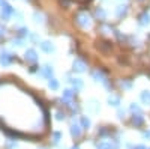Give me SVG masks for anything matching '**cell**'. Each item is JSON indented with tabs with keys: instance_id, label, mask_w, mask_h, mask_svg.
Segmentation results:
<instances>
[{
	"instance_id": "6da1fadb",
	"label": "cell",
	"mask_w": 150,
	"mask_h": 149,
	"mask_svg": "<svg viewBox=\"0 0 150 149\" xmlns=\"http://www.w3.org/2000/svg\"><path fill=\"white\" fill-rule=\"evenodd\" d=\"M75 21L81 29H89L92 26V18L87 12H78L77 17H75Z\"/></svg>"
},
{
	"instance_id": "7a4b0ae2",
	"label": "cell",
	"mask_w": 150,
	"mask_h": 149,
	"mask_svg": "<svg viewBox=\"0 0 150 149\" xmlns=\"http://www.w3.org/2000/svg\"><path fill=\"white\" fill-rule=\"evenodd\" d=\"M15 9L12 8L8 2H3L2 5H0V18H2L3 21H8L12 15H14Z\"/></svg>"
},
{
	"instance_id": "3957f363",
	"label": "cell",
	"mask_w": 150,
	"mask_h": 149,
	"mask_svg": "<svg viewBox=\"0 0 150 149\" xmlns=\"http://www.w3.org/2000/svg\"><path fill=\"white\" fill-rule=\"evenodd\" d=\"M92 78L96 81V83H102L105 88L110 91L111 89V84H110V81H108V78H107V76L104 74V71H101V69H96V71H93L92 72Z\"/></svg>"
},
{
	"instance_id": "277c9868",
	"label": "cell",
	"mask_w": 150,
	"mask_h": 149,
	"mask_svg": "<svg viewBox=\"0 0 150 149\" xmlns=\"http://www.w3.org/2000/svg\"><path fill=\"white\" fill-rule=\"evenodd\" d=\"M12 62H14V54L3 50L2 53H0V65L2 66H9Z\"/></svg>"
},
{
	"instance_id": "5b68a950",
	"label": "cell",
	"mask_w": 150,
	"mask_h": 149,
	"mask_svg": "<svg viewBox=\"0 0 150 149\" xmlns=\"http://www.w3.org/2000/svg\"><path fill=\"white\" fill-rule=\"evenodd\" d=\"M69 133H71V135H72L74 139H78L80 135H81L83 128H81V125H80L77 120H72V122H71V125H69Z\"/></svg>"
},
{
	"instance_id": "8992f818",
	"label": "cell",
	"mask_w": 150,
	"mask_h": 149,
	"mask_svg": "<svg viewBox=\"0 0 150 149\" xmlns=\"http://www.w3.org/2000/svg\"><path fill=\"white\" fill-rule=\"evenodd\" d=\"M72 69L75 71V72H84L86 69H87V65H86V62L83 60V59H74V62H72Z\"/></svg>"
},
{
	"instance_id": "52a82bcc",
	"label": "cell",
	"mask_w": 150,
	"mask_h": 149,
	"mask_svg": "<svg viewBox=\"0 0 150 149\" xmlns=\"http://www.w3.org/2000/svg\"><path fill=\"white\" fill-rule=\"evenodd\" d=\"M39 47H41L42 51L47 53V54H51V53L56 51L54 44H53V42H50V41H42V42H39Z\"/></svg>"
},
{
	"instance_id": "ba28073f",
	"label": "cell",
	"mask_w": 150,
	"mask_h": 149,
	"mask_svg": "<svg viewBox=\"0 0 150 149\" xmlns=\"http://www.w3.org/2000/svg\"><path fill=\"white\" fill-rule=\"evenodd\" d=\"M39 74H41L44 78H51V77H54V69H53L51 65H44V66L41 68Z\"/></svg>"
},
{
	"instance_id": "9c48e42d",
	"label": "cell",
	"mask_w": 150,
	"mask_h": 149,
	"mask_svg": "<svg viewBox=\"0 0 150 149\" xmlns=\"http://www.w3.org/2000/svg\"><path fill=\"white\" fill-rule=\"evenodd\" d=\"M75 93H77V91L75 89H65L63 91V93H62V99H63L65 103H72V99H74V96H75ZM66 104V106H68Z\"/></svg>"
},
{
	"instance_id": "30bf717a",
	"label": "cell",
	"mask_w": 150,
	"mask_h": 149,
	"mask_svg": "<svg viewBox=\"0 0 150 149\" xmlns=\"http://www.w3.org/2000/svg\"><path fill=\"white\" fill-rule=\"evenodd\" d=\"M24 59H26L27 62H30V63H35V62L38 60V53L33 48H27L26 53H24Z\"/></svg>"
},
{
	"instance_id": "8fae6325",
	"label": "cell",
	"mask_w": 150,
	"mask_h": 149,
	"mask_svg": "<svg viewBox=\"0 0 150 149\" xmlns=\"http://www.w3.org/2000/svg\"><path fill=\"white\" fill-rule=\"evenodd\" d=\"M143 123H144V118H143V113H135V115H132V125H134L135 128L141 127Z\"/></svg>"
},
{
	"instance_id": "7c38bea8",
	"label": "cell",
	"mask_w": 150,
	"mask_h": 149,
	"mask_svg": "<svg viewBox=\"0 0 150 149\" xmlns=\"http://www.w3.org/2000/svg\"><path fill=\"white\" fill-rule=\"evenodd\" d=\"M138 24H140L141 27L149 26V24H150V14H149V12H143V14L140 15V18H138Z\"/></svg>"
},
{
	"instance_id": "4fadbf2b",
	"label": "cell",
	"mask_w": 150,
	"mask_h": 149,
	"mask_svg": "<svg viewBox=\"0 0 150 149\" xmlns=\"http://www.w3.org/2000/svg\"><path fill=\"white\" fill-rule=\"evenodd\" d=\"M68 81L71 83L72 89H75V91H81V89H83V86H84V83H83L81 78H69Z\"/></svg>"
},
{
	"instance_id": "5bb4252c",
	"label": "cell",
	"mask_w": 150,
	"mask_h": 149,
	"mask_svg": "<svg viewBox=\"0 0 150 149\" xmlns=\"http://www.w3.org/2000/svg\"><path fill=\"white\" fill-rule=\"evenodd\" d=\"M126 14H128V5H119V6L116 8V15H117V18H123Z\"/></svg>"
},
{
	"instance_id": "9a60e30c",
	"label": "cell",
	"mask_w": 150,
	"mask_h": 149,
	"mask_svg": "<svg viewBox=\"0 0 150 149\" xmlns=\"http://www.w3.org/2000/svg\"><path fill=\"white\" fill-rule=\"evenodd\" d=\"M87 110H89L90 113H98L99 111V103L96 99H90L89 104H87Z\"/></svg>"
},
{
	"instance_id": "2e32d148",
	"label": "cell",
	"mask_w": 150,
	"mask_h": 149,
	"mask_svg": "<svg viewBox=\"0 0 150 149\" xmlns=\"http://www.w3.org/2000/svg\"><path fill=\"white\" fill-rule=\"evenodd\" d=\"M107 103H108V106H112V107H119L120 106V98L119 96H116V95H110L108 98H107Z\"/></svg>"
},
{
	"instance_id": "e0dca14e",
	"label": "cell",
	"mask_w": 150,
	"mask_h": 149,
	"mask_svg": "<svg viewBox=\"0 0 150 149\" xmlns=\"http://www.w3.org/2000/svg\"><path fill=\"white\" fill-rule=\"evenodd\" d=\"M98 149H119V146L112 142H101L98 145Z\"/></svg>"
},
{
	"instance_id": "ac0fdd59",
	"label": "cell",
	"mask_w": 150,
	"mask_h": 149,
	"mask_svg": "<svg viewBox=\"0 0 150 149\" xmlns=\"http://www.w3.org/2000/svg\"><path fill=\"white\" fill-rule=\"evenodd\" d=\"M80 125H81L83 130H89L90 125H92V122H90V119L87 118V116H81V119H80Z\"/></svg>"
},
{
	"instance_id": "d6986e66",
	"label": "cell",
	"mask_w": 150,
	"mask_h": 149,
	"mask_svg": "<svg viewBox=\"0 0 150 149\" xmlns=\"http://www.w3.org/2000/svg\"><path fill=\"white\" fill-rule=\"evenodd\" d=\"M59 86H60V83H59L57 78H54V77L48 78V88L51 89V91H57V89H59Z\"/></svg>"
},
{
	"instance_id": "ffe728a7",
	"label": "cell",
	"mask_w": 150,
	"mask_h": 149,
	"mask_svg": "<svg viewBox=\"0 0 150 149\" xmlns=\"http://www.w3.org/2000/svg\"><path fill=\"white\" fill-rule=\"evenodd\" d=\"M140 98H141L143 104L150 106V91H143V92H141V95H140Z\"/></svg>"
},
{
	"instance_id": "44dd1931",
	"label": "cell",
	"mask_w": 150,
	"mask_h": 149,
	"mask_svg": "<svg viewBox=\"0 0 150 149\" xmlns=\"http://www.w3.org/2000/svg\"><path fill=\"white\" fill-rule=\"evenodd\" d=\"M95 14H96V17H98L99 20H105V18H107V12H105L104 8H98Z\"/></svg>"
},
{
	"instance_id": "7402d4cb",
	"label": "cell",
	"mask_w": 150,
	"mask_h": 149,
	"mask_svg": "<svg viewBox=\"0 0 150 149\" xmlns=\"http://www.w3.org/2000/svg\"><path fill=\"white\" fill-rule=\"evenodd\" d=\"M129 110L132 111V115H135V113H143V111H141V107H140L138 104H135V103H132V104L129 106Z\"/></svg>"
},
{
	"instance_id": "603a6c76",
	"label": "cell",
	"mask_w": 150,
	"mask_h": 149,
	"mask_svg": "<svg viewBox=\"0 0 150 149\" xmlns=\"http://www.w3.org/2000/svg\"><path fill=\"white\" fill-rule=\"evenodd\" d=\"M12 45L14 47H23L24 45V38H20V36L18 38H14L12 39Z\"/></svg>"
},
{
	"instance_id": "cb8c5ba5",
	"label": "cell",
	"mask_w": 150,
	"mask_h": 149,
	"mask_svg": "<svg viewBox=\"0 0 150 149\" xmlns=\"http://www.w3.org/2000/svg\"><path fill=\"white\" fill-rule=\"evenodd\" d=\"M30 33H29V29L27 27H21L20 30H18V36L20 38H27Z\"/></svg>"
},
{
	"instance_id": "d4e9b609",
	"label": "cell",
	"mask_w": 150,
	"mask_h": 149,
	"mask_svg": "<svg viewBox=\"0 0 150 149\" xmlns=\"http://www.w3.org/2000/svg\"><path fill=\"white\" fill-rule=\"evenodd\" d=\"M60 140H62V133L60 131H54L53 133V142H54V145H59Z\"/></svg>"
},
{
	"instance_id": "484cf974",
	"label": "cell",
	"mask_w": 150,
	"mask_h": 149,
	"mask_svg": "<svg viewBox=\"0 0 150 149\" xmlns=\"http://www.w3.org/2000/svg\"><path fill=\"white\" fill-rule=\"evenodd\" d=\"M33 18H35V23H44V15L41 14V12H35L33 14Z\"/></svg>"
},
{
	"instance_id": "4316f807",
	"label": "cell",
	"mask_w": 150,
	"mask_h": 149,
	"mask_svg": "<svg viewBox=\"0 0 150 149\" xmlns=\"http://www.w3.org/2000/svg\"><path fill=\"white\" fill-rule=\"evenodd\" d=\"M120 86L123 89H131L132 88V83L131 81H120Z\"/></svg>"
},
{
	"instance_id": "83f0119b",
	"label": "cell",
	"mask_w": 150,
	"mask_h": 149,
	"mask_svg": "<svg viewBox=\"0 0 150 149\" xmlns=\"http://www.w3.org/2000/svg\"><path fill=\"white\" fill-rule=\"evenodd\" d=\"M29 36H30V39H32L33 42H38V45H39V35L32 33V35H29Z\"/></svg>"
},
{
	"instance_id": "f1b7e54d",
	"label": "cell",
	"mask_w": 150,
	"mask_h": 149,
	"mask_svg": "<svg viewBox=\"0 0 150 149\" xmlns=\"http://www.w3.org/2000/svg\"><path fill=\"white\" fill-rule=\"evenodd\" d=\"M65 113H62V111H57V113H56V119L57 120H65Z\"/></svg>"
},
{
	"instance_id": "f546056e",
	"label": "cell",
	"mask_w": 150,
	"mask_h": 149,
	"mask_svg": "<svg viewBox=\"0 0 150 149\" xmlns=\"http://www.w3.org/2000/svg\"><path fill=\"white\" fill-rule=\"evenodd\" d=\"M12 17H15V18H17V21H21V20H23V14H21V12H18V11H15Z\"/></svg>"
},
{
	"instance_id": "4dcf8cb0",
	"label": "cell",
	"mask_w": 150,
	"mask_h": 149,
	"mask_svg": "<svg viewBox=\"0 0 150 149\" xmlns=\"http://www.w3.org/2000/svg\"><path fill=\"white\" fill-rule=\"evenodd\" d=\"M117 115H119V119H123V118H125V115H126V111H125L123 108H119Z\"/></svg>"
},
{
	"instance_id": "1f68e13d",
	"label": "cell",
	"mask_w": 150,
	"mask_h": 149,
	"mask_svg": "<svg viewBox=\"0 0 150 149\" xmlns=\"http://www.w3.org/2000/svg\"><path fill=\"white\" fill-rule=\"evenodd\" d=\"M143 139L150 140V131H144V133H143Z\"/></svg>"
},
{
	"instance_id": "d6a6232c",
	"label": "cell",
	"mask_w": 150,
	"mask_h": 149,
	"mask_svg": "<svg viewBox=\"0 0 150 149\" xmlns=\"http://www.w3.org/2000/svg\"><path fill=\"white\" fill-rule=\"evenodd\" d=\"M6 33V27L5 26H2V24H0V36H3Z\"/></svg>"
},
{
	"instance_id": "836d02e7",
	"label": "cell",
	"mask_w": 150,
	"mask_h": 149,
	"mask_svg": "<svg viewBox=\"0 0 150 149\" xmlns=\"http://www.w3.org/2000/svg\"><path fill=\"white\" fill-rule=\"evenodd\" d=\"M8 146H9V148H17L18 145H17L15 142H9V143H8Z\"/></svg>"
},
{
	"instance_id": "e575fe53",
	"label": "cell",
	"mask_w": 150,
	"mask_h": 149,
	"mask_svg": "<svg viewBox=\"0 0 150 149\" xmlns=\"http://www.w3.org/2000/svg\"><path fill=\"white\" fill-rule=\"evenodd\" d=\"M71 149H81V148H80V146H72Z\"/></svg>"
},
{
	"instance_id": "d590c367",
	"label": "cell",
	"mask_w": 150,
	"mask_h": 149,
	"mask_svg": "<svg viewBox=\"0 0 150 149\" xmlns=\"http://www.w3.org/2000/svg\"><path fill=\"white\" fill-rule=\"evenodd\" d=\"M3 2H6V0H0V5H2V3H3Z\"/></svg>"
}]
</instances>
